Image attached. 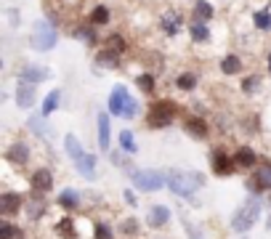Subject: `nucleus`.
<instances>
[{"label":"nucleus","instance_id":"473e14b6","mask_svg":"<svg viewBox=\"0 0 271 239\" xmlns=\"http://www.w3.org/2000/svg\"><path fill=\"white\" fill-rule=\"evenodd\" d=\"M59 205L61 207H77V194H74V191H64V194L59 197Z\"/></svg>","mask_w":271,"mask_h":239},{"label":"nucleus","instance_id":"aec40b11","mask_svg":"<svg viewBox=\"0 0 271 239\" xmlns=\"http://www.w3.org/2000/svg\"><path fill=\"white\" fill-rule=\"evenodd\" d=\"M162 30H165L167 35H178V30H181V22H178V16H175L173 11L162 16Z\"/></svg>","mask_w":271,"mask_h":239},{"label":"nucleus","instance_id":"f03ea898","mask_svg":"<svg viewBox=\"0 0 271 239\" xmlns=\"http://www.w3.org/2000/svg\"><path fill=\"white\" fill-rule=\"evenodd\" d=\"M109 112L117 114V117H128V120L136 117L138 104H136V98L128 93V88L117 85L115 90H112V96H109Z\"/></svg>","mask_w":271,"mask_h":239},{"label":"nucleus","instance_id":"39448f33","mask_svg":"<svg viewBox=\"0 0 271 239\" xmlns=\"http://www.w3.org/2000/svg\"><path fill=\"white\" fill-rule=\"evenodd\" d=\"M133 186H138L141 191H157L165 186V176L157 170H138L133 173Z\"/></svg>","mask_w":271,"mask_h":239},{"label":"nucleus","instance_id":"ea45409f","mask_svg":"<svg viewBox=\"0 0 271 239\" xmlns=\"http://www.w3.org/2000/svg\"><path fill=\"white\" fill-rule=\"evenodd\" d=\"M125 199L130 202V205H136V197H133V191H125Z\"/></svg>","mask_w":271,"mask_h":239},{"label":"nucleus","instance_id":"5701e85b","mask_svg":"<svg viewBox=\"0 0 271 239\" xmlns=\"http://www.w3.org/2000/svg\"><path fill=\"white\" fill-rule=\"evenodd\" d=\"M239 69H242V61L237 56H226L221 61V72H223V75H237Z\"/></svg>","mask_w":271,"mask_h":239},{"label":"nucleus","instance_id":"c85d7f7f","mask_svg":"<svg viewBox=\"0 0 271 239\" xmlns=\"http://www.w3.org/2000/svg\"><path fill=\"white\" fill-rule=\"evenodd\" d=\"M192 38L200 40V43L210 38V32H208V27H205V22H194V24H192Z\"/></svg>","mask_w":271,"mask_h":239},{"label":"nucleus","instance_id":"c9c22d12","mask_svg":"<svg viewBox=\"0 0 271 239\" xmlns=\"http://www.w3.org/2000/svg\"><path fill=\"white\" fill-rule=\"evenodd\" d=\"M255 88H258V77H245V82H242V90H245V93H253Z\"/></svg>","mask_w":271,"mask_h":239},{"label":"nucleus","instance_id":"a211bd4d","mask_svg":"<svg viewBox=\"0 0 271 239\" xmlns=\"http://www.w3.org/2000/svg\"><path fill=\"white\" fill-rule=\"evenodd\" d=\"M19 77H22V80H30V82H37V80H45V77H48V69H43V67H24Z\"/></svg>","mask_w":271,"mask_h":239},{"label":"nucleus","instance_id":"a878e982","mask_svg":"<svg viewBox=\"0 0 271 239\" xmlns=\"http://www.w3.org/2000/svg\"><path fill=\"white\" fill-rule=\"evenodd\" d=\"M175 85H178L181 90H194V88H197V75H192V72H184V75L175 80Z\"/></svg>","mask_w":271,"mask_h":239},{"label":"nucleus","instance_id":"dca6fc26","mask_svg":"<svg viewBox=\"0 0 271 239\" xmlns=\"http://www.w3.org/2000/svg\"><path fill=\"white\" fill-rule=\"evenodd\" d=\"M99 146L104 152L109 146V120H107V112H99Z\"/></svg>","mask_w":271,"mask_h":239},{"label":"nucleus","instance_id":"6ab92c4d","mask_svg":"<svg viewBox=\"0 0 271 239\" xmlns=\"http://www.w3.org/2000/svg\"><path fill=\"white\" fill-rule=\"evenodd\" d=\"M56 234L64 236V239H74L77 234H74V223H72V218H61L59 223H56Z\"/></svg>","mask_w":271,"mask_h":239},{"label":"nucleus","instance_id":"cd10ccee","mask_svg":"<svg viewBox=\"0 0 271 239\" xmlns=\"http://www.w3.org/2000/svg\"><path fill=\"white\" fill-rule=\"evenodd\" d=\"M91 22L93 24H107L109 22V8L107 6H96V8H93V14H91Z\"/></svg>","mask_w":271,"mask_h":239},{"label":"nucleus","instance_id":"423d86ee","mask_svg":"<svg viewBox=\"0 0 271 239\" xmlns=\"http://www.w3.org/2000/svg\"><path fill=\"white\" fill-rule=\"evenodd\" d=\"M173 114H175V106L170 104V101H157V104L149 109V125L152 128H165V125H170Z\"/></svg>","mask_w":271,"mask_h":239},{"label":"nucleus","instance_id":"7c9ffc66","mask_svg":"<svg viewBox=\"0 0 271 239\" xmlns=\"http://www.w3.org/2000/svg\"><path fill=\"white\" fill-rule=\"evenodd\" d=\"M120 146H123L125 152H130V154H133V152H136V144H133V133H130V131H123V133H120Z\"/></svg>","mask_w":271,"mask_h":239},{"label":"nucleus","instance_id":"f257e3e1","mask_svg":"<svg viewBox=\"0 0 271 239\" xmlns=\"http://www.w3.org/2000/svg\"><path fill=\"white\" fill-rule=\"evenodd\" d=\"M167 183H170L173 194L192 197L194 191L202 186V176H200V173H189V170H170V173H167Z\"/></svg>","mask_w":271,"mask_h":239},{"label":"nucleus","instance_id":"4be33fe9","mask_svg":"<svg viewBox=\"0 0 271 239\" xmlns=\"http://www.w3.org/2000/svg\"><path fill=\"white\" fill-rule=\"evenodd\" d=\"M59 98H61V90H51L48 96H45V101H43V117H48L56 106H59Z\"/></svg>","mask_w":271,"mask_h":239},{"label":"nucleus","instance_id":"c756f323","mask_svg":"<svg viewBox=\"0 0 271 239\" xmlns=\"http://www.w3.org/2000/svg\"><path fill=\"white\" fill-rule=\"evenodd\" d=\"M107 48L115 51V53H123L128 45H125V40H123V35H112V38L107 40Z\"/></svg>","mask_w":271,"mask_h":239},{"label":"nucleus","instance_id":"2f4dec72","mask_svg":"<svg viewBox=\"0 0 271 239\" xmlns=\"http://www.w3.org/2000/svg\"><path fill=\"white\" fill-rule=\"evenodd\" d=\"M255 27L258 30H271V14L268 11H258L255 14Z\"/></svg>","mask_w":271,"mask_h":239},{"label":"nucleus","instance_id":"412c9836","mask_svg":"<svg viewBox=\"0 0 271 239\" xmlns=\"http://www.w3.org/2000/svg\"><path fill=\"white\" fill-rule=\"evenodd\" d=\"M0 239H24V231L14 223H0Z\"/></svg>","mask_w":271,"mask_h":239},{"label":"nucleus","instance_id":"f3484780","mask_svg":"<svg viewBox=\"0 0 271 239\" xmlns=\"http://www.w3.org/2000/svg\"><path fill=\"white\" fill-rule=\"evenodd\" d=\"M194 16H197L200 22H210L213 19V6L208 0H194Z\"/></svg>","mask_w":271,"mask_h":239},{"label":"nucleus","instance_id":"0eeeda50","mask_svg":"<svg viewBox=\"0 0 271 239\" xmlns=\"http://www.w3.org/2000/svg\"><path fill=\"white\" fill-rule=\"evenodd\" d=\"M16 104L22 106V109H30L35 104V85H32L30 80L19 82V88H16Z\"/></svg>","mask_w":271,"mask_h":239},{"label":"nucleus","instance_id":"58836bf2","mask_svg":"<svg viewBox=\"0 0 271 239\" xmlns=\"http://www.w3.org/2000/svg\"><path fill=\"white\" fill-rule=\"evenodd\" d=\"M184 226H186V234H189L192 239H202V236H200V231H197V228H194V226H192L186 218H184Z\"/></svg>","mask_w":271,"mask_h":239},{"label":"nucleus","instance_id":"bb28decb","mask_svg":"<svg viewBox=\"0 0 271 239\" xmlns=\"http://www.w3.org/2000/svg\"><path fill=\"white\" fill-rule=\"evenodd\" d=\"M117 56H120V53L104 48V51L99 53V64H101V67H117V64H120V61H117Z\"/></svg>","mask_w":271,"mask_h":239},{"label":"nucleus","instance_id":"6e6552de","mask_svg":"<svg viewBox=\"0 0 271 239\" xmlns=\"http://www.w3.org/2000/svg\"><path fill=\"white\" fill-rule=\"evenodd\" d=\"M234 157H226L223 152H216L213 154V168H216L218 176H229V173H234Z\"/></svg>","mask_w":271,"mask_h":239},{"label":"nucleus","instance_id":"f8f14e48","mask_svg":"<svg viewBox=\"0 0 271 239\" xmlns=\"http://www.w3.org/2000/svg\"><path fill=\"white\" fill-rule=\"evenodd\" d=\"M51 186H53L51 170H37L35 176H32V189L35 191H51Z\"/></svg>","mask_w":271,"mask_h":239},{"label":"nucleus","instance_id":"1a4fd4ad","mask_svg":"<svg viewBox=\"0 0 271 239\" xmlns=\"http://www.w3.org/2000/svg\"><path fill=\"white\" fill-rule=\"evenodd\" d=\"M0 210H3L6 215L19 213V210H22V197L14 194V191H6V194H0Z\"/></svg>","mask_w":271,"mask_h":239},{"label":"nucleus","instance_id":"e433bc0d","mask_svg":"<svg viewBox=\"0 0 271 239\" xmlns=\"http://www.w3.org/2000/svg\"><path fill=\"white\" fill-rule=\"evenodd\" d=\"M96 239H112V231H109L107 223H99L96 226Z\"/></svg>","mask_w":271,"mask_h":239},{"label":"nucleus","instance_id":"4c0bfd02","mask_svg":"<svg viewBox=\"0 0 271 239\" xmlns=\"http://www.w3.org/2000/svg\"><path fill=\"white\" fill-rule=\"evenodd\" d=\"M138 85H141L144 90H152L154 88V77L152 75H141V77H138Z\"/></svg>","mask_w":271,"mask_h":239},{"label":"nucleus","instance_id":"72a5a7b5","mask_svg":"<svg viewBox=\"0 0 271 239\" xmlns=\"http://www.w3.org/2000/svg\"><path fill=\"white\" fill-rule=\"evenodd\" d=\"M30 128H32V131H35L37 136H43V133L48 136V128L43 125V114H35V117L30 120Z\"/></svg>","mask_w":271,"mask_h":239},{"label":"nucleus","instance_id":"b1692460","mask_svg":"<svg viewBox=\"0 0 271 239\" xmlns=\"http://www.w3.org/2000/svg\"><path fill=\"white\" fill-rule=\"evenodd\" d=\"M67 154L72 160H80L82 154H85V152H82V146H80V141H77V136H72V133L67 136Z\"/></svg>","mask_w":271,"mask_h":239},{"label":"nucleus","instance_id":"9d476101","mask_svg":"<svg viewBox=\"0 0 271 239\" xmlns=\"http://www.w3.org/2000/svg\"><path fill=\"white\" fill-rule=\"evenodd\" d=\"M74 162H77V173H80V176H85L88 181L96 178V157H93V154H82V157L74 160Z\"/></svg>","mask_w":271,"mask_h":239},{"label":"nucleus","instance_id":"7ed1b4c3","mask_svg":"<svg viewBox=\"0 0 271 239\" xmlns=\"http://www.w3.org/2000/svg\"><path fill=\"white\" fill-rule=\"evenodd\" d=\"M258 213H260L258 202L250 199V202H245V205H242L237 213H234V218H231V226H234L237 231H250V228H253V223L258 220Z\"/></svg>","mask_w":271,"mask_h":239},{"label":"nucleus","instance_id":"20e7f679","mask_svg":"<svg viewBox=\"0 0 271 239\" xmlns=\"http://www.w3.org/2000/svg\"><path fill=\"white\" fill-rule=\"evenodd\" d=\"M56 45V30L48 22H37L32 32V48L35 51H51Z\"/></svg>","mask_w":271,"mask_h":239},{"label":"nucleus","instance_id":"2eb2a0df","mask_svg":"<svg viewBox=\"0 0 271 239\" xmlns=\"http://www.w3.org/2000/svg\"><path fill=\"white\" fill-rule=\"evenodd\" d=\"M6 157L11 160V162H16V165H24L27 160H30V149H27V144H22V141H19V144H14L11 149H8V154H6Z\"/></svg>","mask_w":271,"mask_h":239},{"label":"nucleus","instance_id":"4468645a","mask_svg":"<svg viewBox=\"0 0 271 239\" xmlns=\"http://www.w3.org/2000/svg\"><path fill=\"white\" fill-rule=\"evenodd\" d=\"M234 162L239 165V168H253L255 165V152L250 149V146H239V149L234 152Z\"/></svg>","mask_w":271,"mask_h":239},{"label":"nucleus","instance_id":"393cba45","mask_svg":"<svg viewBox=\"0 0 271 239\" xmlns=\"http://www.w3.org/2000/svg\"><path fill=\"white\" fill-rule=\"evenodd\" d=\"M255 181L260 183V189H271V165H260L255 173Z\"/></svg>","mask_w":271,"mask_h":239},{"label":"nucleus","instance_id":"ddd939ff","mask_svg":"<svg viewBox=\"0 0 271 239\" xmlns=\"http://www.w3.org/2000/svg\"><path fill=\"white\" fill-rule=\"evenodd\" d=\"M186 131H189L192 136H197V139H208L210 128H208V123H205V120H200V117H189V120H186Z\"/></svg>","mask_w":271,"mask_h":239},{"label":"nucleus","instance_id":"a19ab883","mask_svg":"<svg viewBox=\"0 0 271 239\" xmlns=\"http://www.w3.org/2000/svg\"><path fill=\"white\" fill-rule=\"evenodd\" d=\"M268 69H271V53H268Z\"/></svg>","mask_w":271,"mask_h":239},{"label":"nucleus","instance_id":"9b49d317","mask_svg":"<svg viewBox=\"0 0 271 239\" xmlns=\"http://www.w3.org/2000/svg\"><path fill=\"white\" fill-rule=\"evenodd\" d=\"M167 220H170V210H167V207H162V205H154L152 210H149V226H152V228H160V226H165Z\"/></svg>","mask_w":271,"mask_h":239},{"label":"nucleus","instance_id":"f704fd0d","mask_svg":"<svg viewBox=\"0 0 271 239\" xmlns=\"http://www.w3.org/2000/svg\"><path fill=\"white\" fill-rule=\"evenodd\" d=\"M123 234H138V220L136 218H128V220H123V228H120Z\"/></svg>","mask_w":271,"mask_h":239}]
</instances>
